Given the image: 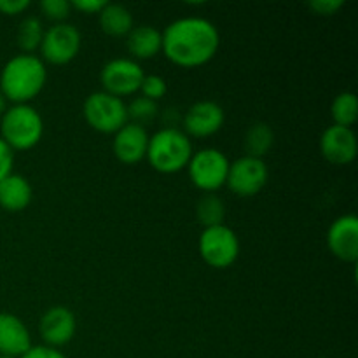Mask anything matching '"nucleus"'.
Here are the masks:
<instances>
[{"label": "nucleus", "instance_id": "1", "mask_svg": "<svg viewBox=\"0 0 358 358\" xmlns=\"http://www.w3.org/2000/svg\"><path fill=\"white\" fill-rule=\"evenodd\" d=\"M220 35L215 24L205 17H182L163 31V49L173 65L196 69L217 55Z\"/></svg>", "mask_w": 358, "mask_h": 358}, {"label": "nucleus", "instance_id": "2", "mask_svg": "<svg viewBox=\"0 0 358 358\" xmlns=\"http://www.w3.org/2000/svg\"><path fill=\"white\" fill-rule=\"evenodd\" d=\"M48 70L34 55H17L3 65L0 73V93L14 105H27L45 86Z\"/></svg>", "mask_w": 358, "mask_h": 358}, {"label": "nucleus", "instance_id": "3", "mask_svg": "<svg viewBox=\"0 0 358 358\" xmlns=\"http://www.w3.org/2000/svg\"><path fill=\"white\" fill-rule=\"evenodd\" d=\"M147 159L150 166L163 175L178 173L187 168L192 157V143L184 131L163 128L149 138Z\"/></svg>", "mask_w": 358, "mask_h": 358}, {"label": "nucleus", "instance_id": "4", "mask_svg": "<svg viewBox=\"0 0 358 358\" xmlns=\"http://www.w3.org/2000/svg\"><path fill=\"white\" fill-rule=\"evenodd\" d=\"M0 138L13 150L34 149L42 138L44 122L31 105H14L7 108L0 122Z\"/></svg>", "mask_w": 358, "mask_h": 358}, {"label": "nucleus", "instance_id": "5", "mask_svg": "<svg viewBox=\"0 0 358 358\" xmlns=\"http://www.w3.org/2000/svg\"><path fill=\"white\" fill-rule=\"evenodd\" d=\"M84 119L87 124L100 133H117L128 122L126 103L117 96L96 91L84 101Z\"/></svg>", "mask_w": 358, "mask_h": 358}, {"label": "nucleus", "instance_id": "6", "mask_svg": "<svg viewBox=\"0 0 358 358\" xmlns=\"http://www.w3.org/2000/svg\"><path fill=\"white\" fill-rule=\"evenodd\" d=\"M198 248L206 264L215 269H226L233 266L240 255V240L231 227L220 224L203 229Z\"/></svg>", "mask_w": 358, "mask_h": 358}, {"label": "nucleus", "instance_id": "7", "mask_svg": "<svg viewBox=\"0 0 358 358\" xmlns=\"http://www.w3.org/2000/svg\"><path fill=\"white\" fill-rule=\"evenodd\" d=\"M229 159L217 149H203L192 154L187 164L191 182L206 194H213L226 185L229 173Z\"/></svg>", "mask_w": 358, "mask_h": 358}, {"label": "nucleus", "instance_id": "8", "mask_svg": "<svg viewBox=\"0 0 358 358\" xmlns=\"http://www.w3.org/2000/svg\"><path fill=\"white\" fill-rule=\"evenodd\" d=\"M143 70L135 59L115 58L105 63L100 73V83L105 93L112 96H131L140 91V84L143 80Z\"/></svg>", "mask_w": 358, "mask_h": 358}, {"label": "nucleus", "instance_id": "9", "mask_svg": "<svg viewBox=\"0 0 358 358\" xmlns=\"http://www.w3.org/2000/svg\"><path fill=\"white\" fill-rule=\"evenodd\" d=\"M269 171L264 159L243 156L229 164L226 185L240 198H250L268 184Z\"/></svg>", "mask_w": 358, "mask_h": 358}, {"label": "nucleus", "instance_id": "10", "mask_svg": "<svg viewBox=\"0 0 358 358\" xmlns=\"http://www.w3.org/2000/svg\"><path fill=\"white\" fill-rule=\"evenodd\" d=\"M80 51V34L73 24L58 23L44 31L41 44L42 58L52 65H66Z\"/></svg>", "mask_w": 358, "mask_h": 358}, {"label": "nucleus", "instance_id": "11", "mask_svg": "<svg viewBox=\"0 0 358 358\" xmlns=\"http://www.w3.org/2000/svg\"><path fill=\"white\" fill-rule=\"evenodd\" d=\"M226 121L224 108L212 100H201L191 105L184 115L185 135L194 138H206L219 131Z\"/></svg>", "mask_w": 358, "mask_h": 358}, {"label": "nucleus", "instance_id": "12", "mask_svg": "<svg viewBox=\"0 0 358 358\" xmlns=\"http://www.w3.org/2000/svg\"><path fill=\"white\" fill-rule=\"evenodd\" d=\"M357 136L352 128L329 126L320 136V152L334 166H346L357 157Z\"/></svg>", "mask_w": 358, "mask_h": 358}, {"label": "nucleus", "instance_id": "13", "mask_svg": "<svg viewBox=\"0 0 358 358\" xmlns=\"http://www.w3.org/2000/svg\"><path fill=\"white\" fill-rule=\"evenodd\" d=\"M327 247L334 257L345 262L358 259V219L343 215L331 224L327 231Z\"/></svg>", "mask_w": 358, "mask_h": 358}, {"label": "nucleus", "instance_id": "14", "mask_svg": "<svg viewBox=\"0 0 358 358\" xmlns=\"http://www.w3.org/2000/svg\"><path fill=\"white\" fill-rule=\"evenodd\" d=\"M41 336L45 346L58 348L69 345L77 331V320L72 311L65 306H52L42 315Z\"/></svg>", "mask_w": 358, "mask_h": 358}, {"label": "nucleus", "instance_id": "15", "mask_svg": "<svg viewBox=\"0 0 358 358\" xmlns=\"http://www.w3.org/2000/svg\"><path fill=\"white\" fill-rule=\"evenodd\" d=\"M149 133L143 126L135 122H126L117 133H114V149L115 157L124 164H136L147 156L149 147Z\"/></svg>", "mask_w": 358, "mask_h": 358}, {"label": "nucleus", "instance_id": "16", "mask_svg": "<svg viewBox=\"0 0 358 358\" xmlns=\"http://www.w3.org/2000/svg\"><path fill=\"white\" fill-rule=\"evenodd\" d=\"M31 348V338L27 325L10 313H0V355L23 357Z\"/></svg>", "mask_w": 358, "mask_h": 358}, {"label": "nucleus", "instance_id": "17", "mask_svg": "<svg viewBox=\"0 0 358 358\" xmlns=\"http://www.w3.org/2000/svg\"><path fill=\"white\" fill-rule=\"evenodd\" d=\"M126 45H128L129 55L135 59H152L163 49V31L150 24L133 27V30L128 34Z\"/></svg>", "mask_w": 358, "mask_h": 358}, {"label": "nucleus", "instance_id": "18", "mask_svg": "<svg viewBox=\"0 0 358 358\" xmlns=\"http://www.w3.org/2000/svg\"><path fill=\"white\" fill-rule=\"evenodd\" d=\"M31 191L30 182L21 175H7L6 178L0 180V206L7 212H21L31 203Z\"/></svg>", "mask_w": 358, "mask_h": 358}, {"label": "nucleus", "instance_id": "19", "mask_svg": "<svg viewBox=\"0 0 358 358\" xmlns=\"http://www.w3.org/2000/svg\"><path fill=\"white\" fill-rule=\"evenodd\" d=\"M98 16H100L101 30L110 37H128L129 31L133 30L131 13L121 3L108 2Z\"/></svg>", "mask_w": 358, "mask_h": 358}, {"label": "nucleus", "instance_id": "20", "mask_svg": "<svg viewBox=\"0 0 358 358\" xmlns=\"http://www.w3.org/2000/svg\"><path fill=\"white\" fill-rule=\"evenodd\" d=\"M275 145V131L266 122H254L245 133V156L262 159Z\"/></svg>", "mask_w": 358, "mask_h": 358}, {"label": "nucleus", "instance_id": "21", "mask_svg": "<svg viewBox=\"0 0 358 358\" xmlns=\"http://www.w3.org/2000/svg\"><path fill=\"white\" fill-rule=\"evenodd\" d=\"M331 115L336 126L352 128L358 119V100L355 93L352 91L339 93L331 105Z\"/></svg>", "mask_w": 358, "mask_h": 358}, {"label": "nucleus", "instance_id": "22", "mask_svg": "<svg viewBox=\"0 0 358 358\" xmlns=\"http://www.w3.org/2000/svg\"><path fill=\"white\" fill-rule=\"evenodd\" d=\"M196 215H198V220L203 226V229L220 226V224H224V217H226V205H224V201L219 196L205 194L198 201Z\"/></svg>", "mask_w": 358, "mask_h": 358}, {"label": "nucleus", "instance_id": "23", "mask_svg": "<svg viewBox=\"0 0 358 358\" xmlns=\"http://www.w3.org/2000/svg\"><path fill=\"white\" fill-rule=\"evenodd\" d=\"M44 28L38 17H24L17 28V45L23 55H31L34 51L41 49L42 38H44Z\"/></svg>", "mask_w": 358, "mask_h": 358}, {"label": "nucleus", "instance_id": "24", "mask_svg": "<svg viewBox=\"0 0 358 358\" xmlns=\"http://www.w3.org/2000/svg\"><path fill=\"white\" fill-rule=\"evenodd\" d=\"M126 112H128V119H131V122L145 128L147 122H152L157 117L159 108H157V101L138 96L131 100V103L126 105Z\"/></svg>", "mask_w": 358, "mask_h": 358}, {"label": "nucleus", "instance_id": "25", "mask_svg": "<svg viewBox=\"0 0 358 358\" xmlns=\"http://www.w3.org/2000/svg\"><path fill=\"white\" fill-rule=\"evenodd\" d=\"M41 10L48 20L55 21L58 24L65 23L66 17L70 16L72 6H70L69 0H42Z\"/></svg>", "mask_w": 358, "mask_h": 358}, {"label": "nucleus", "instance_id": "26", "mask_svg": "<svg viewBox=\"0 0 358 358\" xmlns=\"http://www.w3.org/2000/svg\"><path fill=\"white\" fill-rule=\"evenodd\" d=\"M140 91H142V96L149 98V100L152 101H157L166 94L168 84L161 76L150 73V76H143L142 84H140Z\"/></svg>", "mask_w": 358, "mask_h": 358}, {"label": "nucleus", "instance_id": "27", "mask_svg": "<svg viewBox=\"0 0 358 358\" xmlns=\"http://www.w3.org/2000/svg\"><path fill=\"white\" fill-rule=\"evenodd\" d=\"M345 6L343 0H311L310 9L318 16H334Z\"/></svg>", "mask_w": 358, "mask_h": 358}, {"label": "nucleus", "instance_id": "28", "mask_svg": "<svg viewBox=\"0 0 358 358\" xmlns=\"http://www.w3.org/2000/svg\"><path fill=\"white\" fill-rule=\"evenodd\" d=\"M13 164H14V154L13 149L0 138V180L6 178L7 175L13 173Z\"/></svg>", "mask_w": 358, "mask_h": 358}, {"label": "nucleus", "instance_id": "29", "mask_svg": "<svg viewBox=\"0 0 358 358\" xmlns=\"http://www.w3.org/2000/svg\"><path fill=\"white\" fill-rule=\"evenodd\" d=\"M107 3L105 0H72L70 6L83 14H100Z\"/></svg>", "mask_w": 358, "mask_h": 358}, {"label": "nucleus", "instance_id": "30", "mask_svg": "<svg viewBox=\"0 0 358 358\" xmlns=\"http://www.w3.org/2000/svg\"><path fill=\"white\" fill-rule=\"evenodd\" d=\"M30 7V0H0V13L6 16H16Z\"/></svg>", "mask_w": 358, "mask_h": 358}, {"label": "nucleus", "instance_id": "31", "mask_svg": "<svg viewBox=\"0 0 358 358\" xmlns=\"http://www.w3.org/2000/svg\"><path fill=\"white\" fill-rule=\"evenodd\" d=\"M21 358H66L59 350L51 346H31Z\"/></svg>", "mask_w": 358, "mask_h": 358}, {"label": "nucleus", "instance_id": "32", "mask_svg": "<svg viewBox=\"0 0 358 358\" xmlns=\"http://www.w3.org/2000/svg\"><path fill=\"white\" fill-rule=\"evenodd\" d=\"M7 110V100L2 93H0V117L3 115V112Z\"/></svg>", "mask_w": 358, "mask_h": 358}, {"label": "nucleus", "instance_id": "33", "mask_svg": "<svg viewBox=\"0 0 358 358\" xmlns=\"http://www.w3.org/2000/svg\"><path fill=\"white\" fill-rule=\"evenodd\" d=\"M0 358H9V357H2V355H0Z\"/></svg>", "mask_w": 358, "mask_h": 358}, {"label": "nucleus", "instance_id": "34", "mask_svg": "<svg viewBox=\"0 0 358 358\" xmlns=\"http://www.w3.org/2000/svg\"><path fill=\"white\" fill-rule=\"evenodd\" d=\"M322 358H327V357H322Z\"/></svg>", "mask_w": 358, "mask_h": 358}]
</instances>
